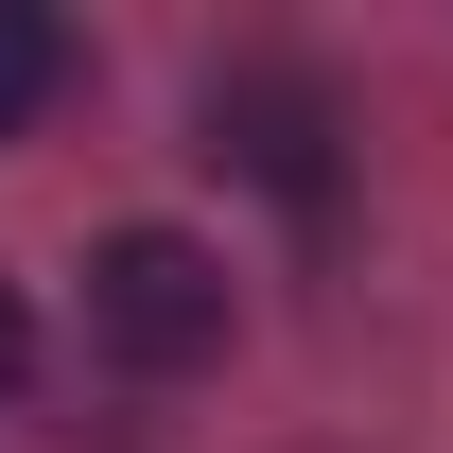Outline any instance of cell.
Wrapping results in <instances>:
<instances>
[{"mask_svg":"<svg viewBox=\"0 0 453 453\" xmlns=\"http://www.w3.org/2000/svg\"><path fill=\"white\" fill-rule=\"evenodd\" d=\"M88 332L122 349V366H210L226 349V262L210 244H192V226H105V244H88Z\"/></svg>","mask_w":453,"mask_h":453,"instance_id":"6da1fadb","label":"cell"},{"mask_svg":"<svg viewBox=\"0 0 453 453\" xmlns=\"http://www.w3.org/2000/svg\"><path fill=\"white\" fill-rule=\"evenodd\" d=\"M210 157L262 174L280 210H332V88L314 70H210Z\"/></svg>","mask_w":453,"mask_h":453,"instance_id":"7a4b0ae2","label":"cell"},{"mask_svg":"<svg viewBox=\"0 0 453 453\" xmlns=\"http://www.w3.org/2000/svg\"><path fill=\"white\" fill-rule=\"evenodd\" d=\"M70 88V18H35V0H0V140H35Z\"/></svg>","mask_w":453,"mask_h":453,"instance_id":"3957f363","label":"cell"},{"mask_svg":"<svg viewBox=\"0 0 453 453\" xmlns=\"http://www.w3.org/2000/svg\"><path fill=\"white\" fill-rule=\"evenodd\" d=\"M35 384V314H18V280H0V401Z\"/></svg>","mask_w":453,"mask_h":453,"instance_id":"277c9868","label":"cell"}]
</instances>
